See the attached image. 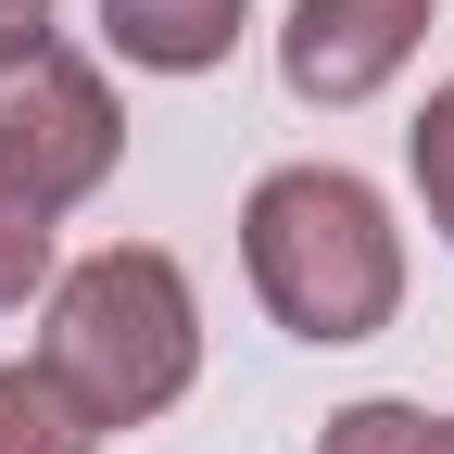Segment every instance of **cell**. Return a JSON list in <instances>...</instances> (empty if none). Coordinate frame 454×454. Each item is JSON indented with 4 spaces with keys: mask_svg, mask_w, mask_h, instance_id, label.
I'll list each match as a JSON object with an SVG mask.
<instances>
[{
    "mask_svg": "<svg viewBox=\"0 0 454 454\" xmlns=\"http://www.w3.org/2000/svg\"><path fill=\"white\" fill-rule=\"evenodd\" d=\"M240 265L291 340H379L404 303V240H391L379 190L340 164H278L240 202Z\"/></svg>",
    "mask_w": 454,
    "mask_h": 454,
    "instance_id": "obj_1",
    "label": "cell"
},
{
    "mask_svg": "<svg viewBox=\"0 0 454 454\" xmlns=\"http://www.w3.org/2000/svg\"><path fill=\"white\" fill-rule=\"evenodd\" d=\"M38 366L64 379L101 429L164 417V404L190 391V366H202V316H190L177 253H152V240L89 253L64 291H51V340H38Z\"/></svg>",
    "mask_w": 454,
    "mask_h": 454,
    "instance_id": "obj_2",
    "label": "cell"
},
{
    "mask_svg": "<svg viewBox=\"0 0 454 454\" xmlns=\"http://www.w3.org/2000/svg\"><path fill=\"white\" fill-rule=\"evenodd\" d=\"M114 89L76 64V51H13V64H0V164H13V177L64 215V202H89L101 177H114Z\"/></svg>",
    "mask_w": 454,
    "mask_h": 454,
    "instance_id": "obj_3",
    "label": "cell"
},
{
    "mask_svg": "<svg viewBox=\"0 0 454 454\" xmlns=\"http://www.w3.org/2000/svg\"><path fill=\"white\" fill-rule=\"evenodd\" d=\"M417 38H429V0H291L278 64H291L303 101H366V89L404 76Z\"/></svg>",
    "mask_w": 454,
    "mask_h": 454,
    "instance_id": "obj_4",
    "label": "cell"
},
{
    "mask_svg": "<svg viewBox=\"0 0 454 454\" xmlns=\"http://www.w3.org/2000/svg\"><path fill=\"white\" fill-rule=\"evenodd\" d=\"M240 13L253 0H101V38L127 64H152V76H202V64H227Z\"/></svg>",
    "mask_w": 454,
    "mask_h": 454,
    "instance_id": "obj_5",
    "label": "cell"
},
{
    "mask_svg": "<svg viewBox=\"0 0 454 454\" xmlns=\"http://www.w3.org/2000/svg\"><path fill=\"white\" fill-rule=\"evenodd\" d=\"M0 454H101V417L51 366H0Z\"/></svg>",
    "mask_w": 454,
    "mask_h": 454,
    "instance_id": "obj_6",
    "label": "cell"
},
{
    "mask_svg": "<svg viewBox=\"0 0 454 454\" xmlns=\"http://www.w3.org/2000/svg\"><path fill=\"white\" fill-rule=\"evenodd\" d=\"M38 278H51V202L13 177V164H0V316H13Z\"/></svg>",
    "mask_w": 454,
    "mask_h": 454,
    "instance_id": "obj_7",
    "label": "cell"
},
{
    "mask_svg": "<svg viewBox=\"0 0 454 454\" xmlns=\"http://www.w3.org/2000/svg\"><path fill=\"white\" fill-rule=\"evenodd\" d=\"M316 454H454V417H417V404H354L328 417Z\"/></svg>",
    "mask_w": 454,
    "mask_h": 454,
    "instance_id": "obj_8",
    "label": "cell"
},
{
    "mask_svg": "<svg viewBox=\"0 0 454 454\" xmlns=\"http://www.w3.org/2000/svg\"><path fill=\"white\" fill-rule=\"evenodd\" d=\"M417 190H429V227L454 240V89H429L417 114Z\"/></svg>",
    "mask_w": 454,
    "mask_h": 454,
    "instance_id": "obj_9",
    "label": "cell"
},
{
    "mask_svg": "<svg viewBox=\"0 0 454 454\" xmlns=\"http://www.w3.org/2000/svg\"><path fill=\"white\" fill-rule=\"evenodd\" d=\"M51 38V0H0V64H13V51H38Z\"/></svg>",
    "mask_w": 454,
    "mask_h": 454,
    "instance_id": "obj_10",
    "label": "cell"
}]
</instances>
